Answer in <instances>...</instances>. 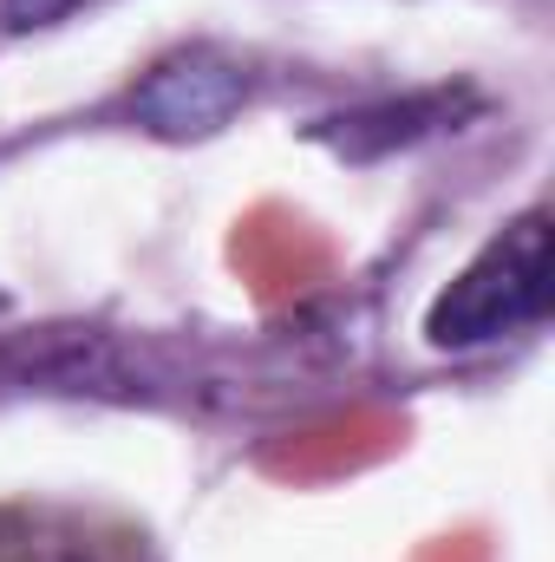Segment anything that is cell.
<instances>
[{"label": "cell", "instance_id": "obj_1", "mask_svg": "<svg viewBox=\"0 0 555 562\" xmlns=\"http://www.w3.org/2000/svg\"><path fill=\"white\" fill-rule=\"evenodd\" d=\"M550 216L530 210L431 301L424 334H431V347H484V340H503L517 327H536L550 314Z\"/></svg>", "mask_w": 555, "mask_h": 562}, {"label": "cell", "instance_id": "obj_4", "mask_svg": "<svg viewBox=\"0 0 555 562\" xmlns=\"http://www.w3.org/2000/svg\"><path fill=\"white\" fill-rule=\"evenodd\" d=\"M79 7H92V0H0V26L7 33H33V26H53V20L79 13Z\"/></svg>", "mask_w": 555, "mask_h": 562}, {"label": "cell", "instance_id": "obj_3", "mask_svg": "<svg viewBox=\"0 0 555 562\" xmlns=\"http://www.w3.org/2000/svg\"><path fill=\"white\" fill-rule=\"evenodd\" d=\"M451 92H424V99H399V105H366V112H340L320 119L314 138L333 144L340 157H386L393 144H418L424 132H438L451 119Z\"/></svg>", "mask_w": 555, "mask_h": 562}, {"label": "cell", "instance_id": "obj_2", "mask_svg": "<svg viewBox=\"0 0 555 562\" xmlns=\"http://www.w3.org/2000/svg\"><path fill=\"white\" fill-rule=\"evenodd\" d=\"M249 99V72L223 53H170L163 66H150L138 92H132V112L157 138H209L216 125L236 119V105Z\"/></svg>", "mask_w": 555, "mask_h": 562}]
</instances>
